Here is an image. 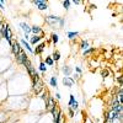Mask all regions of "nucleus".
I'll list each match as a JSON object with an SVG mask.
<instances>
[{
	"label": "nucleus",
	"mask_w": 123,
	"mask_h": 123,
	"mask_svg": "<svg viewBox=\"0 0 123 123\" xmlns=\"http://www.w3.org/2000/svg\"><path fill=\"white\" fill-rule=\"evenodd\" d=\"M30 37H31V36H30V33H24V39H25V41L30 39Z\"/></svg>",
	"instance_id": "nucleus-26"
},
{
	"label": "nucleus",
	"mask_w": 123,
	"mask_h": 123,
	"mask_svg": "<svg viewBox=\"0 0 123 123\" xmlns=\"http://www.w3.org/2000/svg\"><path fill=\"white\" fill-rule=\"evenodd\" d=\"M74 83H75V80L73 79V78H70V76H64L63 78V84H64V86H68V87H71L74 85Z\"/></svg>",
	"instance_id": "nucleus-7"
},
{
	"label": "nucleus",
	"mask_w": 123,
	"mask_h": 123,
	"mask_svg": "<svg viewBox=\"0 0 123 123\" xmlns=\"http://www.w3.org/2000/svg\"><path fill=\"white\" fill-rule=\"evenodd\" d=\"M107 74H108V71H107V70H106V71H105V70L102 71V76H107Z\"/></svg>",
	"instance_id": "nucleus-29"
},
{
	"label": "nucleus",
	"mask_w": 123,
	"mask_h": 123,
	"mask_svg": "<svg viewBox=\"0 0 123 123\" xmlns=\"http://www.w3.org/2000/svg\"><path fill=\"white\" fill-rule=\"evenodd\" d=\"M46 105H47V106H46L47 110H49V111H50V110H53V108L57 106V105H55V102H54V100H53L52 97H49V96H48V98H47V101H46Z\"/></svg>",
	"instance_id": "nucleus-9"
},
{
	"label": "nucleus",
	"mask_w": 123,
	"mask_h": 123,
	"mask_svg": "<svg viewBox=\"0 0 123 123\" xmlns=\"http://www.w3.org/2000/svg\"><path fill=\"white\" fill-rule=\"evenodd\" d=\"M11 49H12V53L16 55L20 50H21V44H20L18 42H15V43H12V46H11Z\"/></svg>",
	"instance_id": "nucleus-12"
},
{
	"label": "nucleus",
	"mask_w": 123,
	"mask_h": 123,
	"mask_svg": "<svg viewBox=\"0 0 123 123\" xmlns=\"http://www.w3.org/2000/svg\"><path fill=\"white\" fill-rule=\"evenodd\" d=\"M71 3L75 4V5H79V4H80V1H76V0H75V1H71Z\"/></svg>",
	"instance_id": "nucleus-30"
},
{
	"label": "nucleus",
	"mask_w": 123,
	"mask_h": 123,
	"mask_svg": "<svg viewBox=\"0 0 123 123\" xmlns=\"http://www.w3.org/2000/svg\"><path fill=\"white\" fill-rule=\"evenodd\" d=\"M94 50H95V48H91V47H90L89 49H86V50H84V52H83V54H84V55L86 57V55H89V54H91L92 52H94Z\"/></svg>",
	"instance_id": "nucleus-22"
},
{
	"label": "nucleus",
	"mask_w": 123,
	"mask_h": 123,
	"mask_svg": "<svg viewBox=\"0 0 123 123\" xmlns=\"http://www.w3.org/2000/svg\"><path fill=\"white\" fill-rule=\"evenodd\" d=\"M33 4H35V6H37L38 10H41V11H43V10H47L48 9L47 1H43V0H35Z\"/></svg>",
	"instance_id": "nucleus-5"
},
{
	"label": "nucleus",
	"mask_w": 123,
	"mask_h": 123,
	"mask_svg": "<svg viewBox=\"0 0 123 123\" xmlns=\"http://www.w3.org/2000/svg\"><path fill=\"white\" fill-rule=\"evenodd\" d=\"M50 57H52V59L54 60V62H58L59 59H60V52H58V50H55V52L52 54V55H50Z\"/></svg>",
	"instance_id": "nucleus-19"
},
{
	"label": "nucleus",
	"mask_w": 123,
	"mask_h": 123,
	"mask_svg": "<svg viewBox=\"0 0 123 123\" xmlns=\"http://www.w3.org/2000/svg\"><path fill=\"white\" fill-rule=\"evenodd\" d=\"M0 32H1V35L4 36V38L7 41V43L10 44V47L12 46V39H11V37H12V35H11V31H10V27H9V25H3V28L0 30Z\"/></svg>",
	"instance_id": "nucleus-2"
},
{
	"label": "nucleus",
	"mask_w": 123,
	"mask_h": 123,
	"mask_svg": "<svg viewBox=\"0 0 123 123\" xmlns=\"http://www.w3.org/2000/svg\"><path fill=\"white\" fill-rule=\"evenodd\" d=\"M0 9H1V10L5 9V6H4V1H0Z\"/></svg>",
	"instance_id": "nucleus-28"
},
{
	"label": "nucleus",
	"mask_w": 123,
	"mask_h": 123,
	"mask_svg": "<svg viewBox=\"0 0 123 123\" xmlns=\"http://www.w3.org/2000/svg\"><path fill=\"white\" fill-rule=\"evenodd\" d=\"M38 69L42 71V73H46V71H47V65L44 64V62H41L39 65H38Z\"/></svg>",
	"instance_id": "nucleus-20"
},
{
	"label": "nucleus",
	"mask_w": 123,
	"mask_h": 123,
	"mask_svg": "<svg viewBox=\"0 0 123 123\" xmlns=\"http://www.w3.org/2000/svg\"><path fill=\"white\" fill-rule=\"evenodd\" d=\"M46 21L50 26H58V27H63L64 22H65L63 17H59V16H55V15H48V16H46Z\"/></svg>",
	"instance_id": "nucleus-1"
},
{
	"label": "nucleus",
	"mask_w": 123,
	"mask_h": 123,
	"mask_svg": "<svg viewBox=\"0 0 123 123\" xmlns=\"http://www.w3.org/2000/svg\"><path fill=\"white\" fill-rule=\"evenodd\" d=\"M75 73L80 75L81 73H83V70H81V68H80V67H75Z\"/></svg>",
	"instance_id": "nucleus-25"
},
{
	"label": "nucleus",
	"mask_w": 123,
	"mask_h": 123,
	"mask_svg": "<svg viewBox=\"0 0 123 123\" xmlns=\"http://www.w3.org/2000/svg\"><path fill=\"white\" fill-rule=\"evenodd\" d=\"M44 48H46V44L44 43H38L37 44V47H36V49H33V53H36V54H41L44 50Z\"/></svg>",
	"instance_id": "nucleus-10"
},
{
	"label": "nucleus",
	"mask_w": 123,
	"mask_h": 123,
	"mask_svg": "<svg viewBox=\"0 0 123 123\" xmlns=\"http://www.w3.org/2000/svg\"><path fill=\"white\" fill-rule=\"evenodd\" d=\"M68 106H69L70 110H73L74 112L79 108V104H78V101L75 100V96H74V95H70V97H69V102H68Z\"/></svg>",
	"instance_id": "nucleus-4"
},
{
	"label": "nucleus",
	"mask_w": 123,
	"mask_h": 123,
	"mask_svg": "<svg viewBox=\"0 0 123 123\" xmlns=\"http://www.w3.org/2000/svg\"><path fill=\"white\" fill-rule=\"evenodd\" d=\"M70 4H71V1H69V0H65V1H63V7L68 10V9L70 7Z\"/></svg>",
	"instance_id": "nucleus-23"
},
{
	"label": "nucleus",
	"mask_w": 123,
	"mask_h": 123,
	"mask_svg": "<svg viewBox=\"0 0 123 123\" xmlns=\"http://www.w3.org/2000/svg\"><path fill=\"white\" fill-rule=\"evenodd\" d=\"M31 32L33 33V36H42L43 35L42 28L38 26H31Z\"/></svg>",
	"instance_id": "nucleus-8"
},
{
	"label": "nucleus",
	"mask_w": 123,
	"mask_h": 123,
	"mask_svg": "<svg viewBox=\"0 0 123 123\" xmlns=\"http://www.w3.org/2000/svg\"><path fill=\"white\" fill-rule=\"evenodd\" d=\"M20 27L24 31V33H30L31 32V26H28L27 22H20Z\"/></svg>",
	"instance_id": "nucleus-11"
},
{
	"label": "nucleus",
	"mask_w": 123,
	"mask_h": 123,
	"mask_svg": "<svg viewBox=\"0 0 123 123\" xmlns=\"http://www.w3.org/2000/svg\"><path fill=\"white\" fill-rule=\"evenodd\" d=\"M49 84L50 86H53V87H57L58 86V80H57V76H52L49 79Z\"/></svg>",
	"instance_id": "nucleus-18"
},
{
	"label": "nucleus",
	"mask_w": 123,
	"mask_h": 123,
	"mask_svg": "<svg viewBox=\"0 0 123 123\" xmlns=\"http://www.w3.org/2000/svg\"><path fill=\"white\" fill-rule=\"evenodd\" d=\"M78 36H79L78 31H68V32H67V37H68L69 39H74V38H76Z\"/></svg>",
	"instance_id": "nucleus-14"
},
{
	"label": "nucleus",
	"mask_w": 123,
	"mask_h": 123,
	"mask_svg": "<svg viewBox=\"0 0 123 123\" xmlns=\"http://www.w3.org/2000/svg\"><path fill=\"white\" fill-rule=\"evenodd\" d=\"M68 113H69V117H70V118H73V117H74V115H75V112H74L73 110L68 108Z\"/></svg>",
	"instance_id": "nucleus-24"
},
{
	"label": "nucleus",
	"mask_w": 123,
	"mask_h": 123,
	"mask_svg": "<svg viewBox=\"0 0 123 123\" xmlns=\"http://www.w3.org/2000/svg\"><path fill=\"white\" fill-rule=\"evenodd\" d=\"M32 87H33V90L37 92V94H39L41 90L43 89V83H42V80H41L39 75L37 78L32 79Z\"/></svg>",
	"instance_id": "nucleus-3"
},
{
	"label": "nucleus",
	"mask_w": 123,
	"mask_h": 123,
	"mask_svg": "<svg viewBox=\"0 0 123 123\" xmlns=\"http://www.w3.org/2000/svg\"><path fill=\"white\" fill-rule=\"evenodd\" d=\"M18 43L21 44V46H22V47H24L25 49H27L30 53H33V48L31 47V44H30V43L27 42V41H25L24 38H22V39H20V42H18Z\"/></svg>",
	"instance_id": "nucleus-6"
},
{
	"label": "nucleus",
	"mask_w": 123,
	"mask_h": 123,
	"mask_svg": "<svg viewBox=\"0 0 123 123\" xmlns=\"http://www.w3.org/2000/svg\"><path fill=\"white\" fill-rule=\"evenodd\" d=\"M111 123H116V122H111Z\"/></svg>",
	"instance_id": "nucleus-31"
},
{
	"label": "nucleus",
	"mask_w": 123,
	"mask_h": 123,
	"mask_svg": "<svg viewBox=\"0 0 123 123\" xmlns=\"http://www.w3.org/2000/svg\"><path fill=\"white\" fill-rule=\"evenodd\" d=\"M62 71H63V74H64L67 78L71 75V68H70V67H67V65H64L63 68H62Z\"/></svg>",
	"instance_id": "nucleus-15"
},
{
	"label": "nucleus",
	"mask_w": 123,
	"mask_h": 123,
	"mask_svg": "<svg viewBox=\"0 0 123 123\" xmlns=\"http://www.w3.org/2000/svg\"><path fill=\"white\" fill-rule=\"evenodd\" d=\"M41 39H42L41 36H32V37H30V44H38L41 42Z\"/></svg>",
	"instance_id": "nucleus-13"
},
{
	"label": "nucleus",
	"mask_w": 123,
	"mask_h": 123,
	"mask_svg": "<svg viewBox=\"0 0 123 123\" xmlns=\"http://www.w3.org/2000/svg\"><path fill=\"white\" fill-rule=\"evenodd\" d=\"M52 42H53V44H57L59 42V36L57 33H52Z\"/></svg>",
	"instance_id": "nucleus-21"
},
{
	"label": "nucleus",
	"mask_w": 123,
	"mask_h": 123,
	"mask_svg": "<svg viewBox=\"0 0 123 123\" xmlns=\"http://www.w3.org/2000/svg\"><path fill=\"white\" fill-rule=\"evenodd\" d=\"M80 48L83 49V50H86V49H89L90 48V43L87 42V41H81V43H80Z\"/></svg>",
	"instance_id": "nucleus-17"
},
{
	"label": "nucleus",
	"mask_w": 123,
	"mask_h": 123,
	"mask_svg": "<svg viewBox=\"0 0 123 123\" xmlns=\"http://www.w3.org/2000/svg\"><path fill=\"white\" fill-rule=\"evenodd\" d=\"M44 64L46 65H48V67H53L54 65V60L52 59V57H46V59H44Z\"/></svg>",
	"instance_id": "nucleus-16"
},
{
	"label": "nucleus",
	"mask_w": 123,
	"mask_h": 123,
	"mask_svg": "<svg viewBox=\"0 0 123 123\" xmlns=\"http://www.w3.org/2000/svg\"><path fill=\"white\" fill-rule=\"evenodd\" d=\"M55 97H57V100H60L62 98V96H60V94H59L58 91H57V94H55Z\"/></svg>",
	"instance_id": "nucleus-27"
}]
</instances>
